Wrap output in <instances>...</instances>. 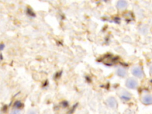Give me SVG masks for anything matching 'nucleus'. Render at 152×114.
I'll return each mask as SVG.
<instances>
[{"mask_svg":"<svg viewBox=\"0 0 152 114\" xmlns=\"http://www.w3.org/2000/svg\"><path fill=\"white\" fill-rule=\"evenodd\" d=\"M138 32L142 35H145L147 34L150 31V28L148 27V25L145 24H142L141 26H139L138 28Z\"/></svg>","mask_w":152,"mask_h":114,"instance_id":"8","label":"nucleus"},{"mask_svg":"<svg viewBox=\"0 0 152 114\" xmlns=\"http://www.w3.org/2000/svg\"><path fill=\"white\" fill-rule=\"evenodd\" d=\"M131 73L133 77L138 78L142 79L144 77L145 74L142 68L140 65H134L131 69Z\"/></svg>","mask_w":152,"mask_h":114,"instance_id":"3","label":"nucleus"},{"mask_svg":"<svg viewBox=\"0 0 152 114\" xmlns=\"http://www.w3.org/2000/svg\"><path fill=\"white\" fill-rule=\"evenodd\" d=\"M125 85L126 87L131 90H135L139 86V82L138 78L134 77H129L126 79Z\"/></svg>","mask_w":152,"mask_h":114,"instance_id":"2","label":"nucleus"},{"mask_svg":"<svg viewBox=\"0 0 152 114\" xmlns=\"http://www.w3.org/2000/svg\"><path fill=\"white\" fill-rule=\"evenodd\" d=\"M115 6L118 11H123L127 10L129 7V2L128 0H117Z\"/></svg>","mask_w":152,"mask_h":114,"instance_id":"5","label":"nucleus"},{"mask_svg":"<svg viewBox=\"0 0 152 114\" xmlns=\"http://www.w3.org/2000/svg\"><path fill=\"white\" fill-rule=\"evenodd\" d=\"M116 75L121 78H126L128 76V71L127 69L122 66H119L116 69Z\"/></svg>","mask_w":152,"mask_h":114,"instance_id":"7","label":"nucleus"},{"mask_svg":"<svg viewBox=\"0 0 152 114\" xmlns=\"http://www.w3.org/2000/svg\"><path fill=\"white\" fill-rule=\"evenodd\" d=\"M149 72H150V74L152 76V64L150 66V68H149Z\"/></svg>","mask_w":152,"mask_h":114,"instance_id":"9","label":"nucleus"},{"mask_svg":"<svg viewBox=\"0 0 152 114\" xmlns=\"http://www.w3.org/2000/svg\"><path fill=\"white\" fill-rule=\"evenodd\" d=\"M141 102L144 105H152V94L146 93L141 95Z\"/></svg>","mask_w":152,"mask_h":114,"instance_id":"6","label":"nucleus"},{"mask_svg":"<svg viewBox=\"0 0 152 114\" xmlns=\"http://www.w3.org/2000/svg\"><path fill=\"white\" fill-rule=\"evenodd\" d=\"M151 26H152V23H151Z\"/></svg>","mask_w":152,"mask_h":114,"instance_id":"10","label":"nucleus"},{"mask_svg":"<svg viewBox=\"0 0 152 114\" xmlns=\"http://www.w3.org/2000/svg\"><path fill=\"white\" fill-rule=\"evenodd\" d=\"M117 94L119 99L124 102H128L132 98V94L128 90L123 88H119L118 89Z\"/></svg>","mask_w":152,"mask_h":114,"instance_id":"1","label":"nucleus"},{"mask_svg":"<svg viewBox=\"0 0 152 114\" xmlns=\"http://www.w3.org/2000/svg\"><path fill=\"white\" fill-rule=\"evenodd\" d=\"M107 106L112 110H116L118 107V102L114 96H109L106 100Z\"/></svg>","mask_w":152,"mask_h":114,"instance_id":"4","label":"nucleus"}]
</instances>
